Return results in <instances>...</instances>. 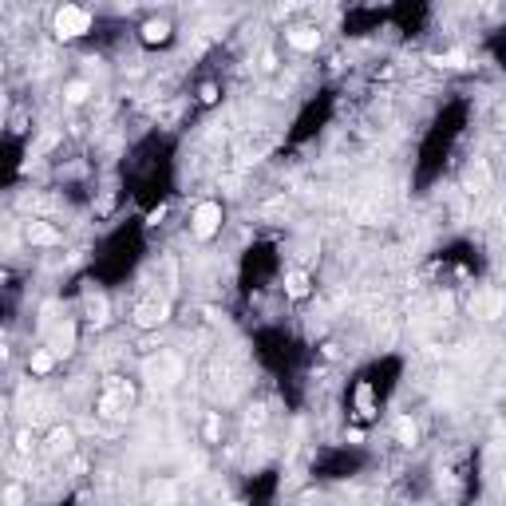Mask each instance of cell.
Masks as SVG:
<instances>
[{
    "instance_id": "6da1fadb",
    "label": "cell",
    "mask_w": 506,
    "mask_h": 506,
    "mask_svg": "<svg viewBox=\"0 0 506 506\" xmlns=\"http://www.w3.org/2000/svg\"><path fill=\"white\" fill-rule=\"evenodd\" d=\"M52 28H55L60 40H80V36L91 32V12H87V8H75V4H64V8L55 12Z\"/></svg>"
},
{
    "instance_id": "7a4b0ae2",
    "label": "cell",
    "mask_w": 506,
    "mask_h": 506,
    "mask_svg": "<svg viewBox=\"0 0 506 506\" xmlns=\"http://www.w3.org/2000/svg\"><path fill=\"white\" fill-rule=\"evenodd\" d=\"M222 202H198L194 206V214H190V230H194V237H214V233L222 230Z\"/></svg>"
},
{
    "instance_id": "3957f363",
    "label": "cell",
    "mask_w": 506,
    "mask_h": 506,
    "mask_svg": "<svg viewBox=\"0 0 506 506\" xmlns=\"http://www.w3.org/2000/svg\"><path fill=\"white\" fill-rule=\"evenodd\" d=\"M147 380H151L154 388H170V383H178L182 380V360L170 356V352H159L151 364H147Z\"/></svg>"
},
{
    "instance_id": "277c9868",
    "label": "cell",
    "mask_w": 506,
    "mask_h": 506,
    "mask_svg": "<svg viewBox=\"0 0 506 506\" xmlns=\"http://www.w3.org/2000/svg\"><path fill=\"white\" fill-rule=\"evenodd\" d=\"M166 313H170V305L159 301V297H151V301H138L135 305V325L138 329H159L166 320Z\"/></svg>"
},
{
    "instance_id": "5b68a950",
    "label": "cell",
    "mask_w": 506,
    "mask_h": 506,
    "mask_svg": "<svg viewBox=\"0 0 506 506\" xmlns=\"http://www.w3.org/2000/svg\"><path fill=\"white\" fill-rule=\"evenodd\" d=\"M285 40H289V48H297V52H316V44H320V32L301 24V28H289Z\"/></svg>"
},
{
    "instance_id": "8992f818",
    "label": "cell",
    "mask_w": 506,
    "mask_h": 506,
    "mask_svg": "<svg viewBox=\"0 0 506 506\" xmlns=\"http://www.w3.org/2000/svg\"><path fill=\"white\" fill-rule=\"evenodd\" d=\"M24 237L32 242V246H55V242H60V230H52L48 222H28Z\"/></svg>"
},
{
    "instance_id": "52a82bcc",
    "label": "cell",
    "mask_w": 506,
    "mask_h": 506,
    "mask_svg": "<svg viewBox=\"0 0 506 506\" xmlns=\"http://www.w3.org/2000/svg\"><path fill=\"white\" fill-rule=\"evenodd\" d=\"M475 313H479L482 320H494V316L503 313V297H498V293H479V297H475Z\"/></svg>"
},
{
    "instance_id": "ba28073f",
    "label": "cell",
    "mask_w": 506,
    "mask_h": 506,
    "mask_svg": "<svg viewBox=\"0 0 506 506\" xmlns=\"http://www.w3.org/2000/svg\"><path fill=\"white\" fill-rule=\"evenodd\" d=\"M285 293L293 297V301H301V297H309V273H301V269H293V273H285Z\"/></svg>"
},
{
    "instance_id": "9c48e42d",
    "label": "cell",
    "mask_w": 506,
    "mask_h": 506,
    "mask_svg": "<svg viewBox=\"0 0 506 506\" xmlns=\"http://www.w3.org/2000/svg\"><path fill=\"white\" fill-rule=\"evenodd\" d=\"M170 40V24L166 20H147L143 24V44H166Z\"/></svg>"
},
{
    "instance_id": "30bf717a",
    "label": "cell",
    "mask_w": 506,
    "mask_h": 506,
    "mask_svg": "<svg viewBox=\"0 0 506 506\" xmlns=\"http://www.w3.org/2000/svg\"><path fill=\"white\" fill-rule=\"evenodd\" d=\"M71 344H75V329H71V325H60L48 348H52L55 356H68V352H71Z\"/></svg>"
},
{
    "instance_id": "8fae6325",
    "label": "cell",
    "mask_w": 506,
    "mask_h": 506,
    "mask_svg": "<svg viewBox=\"0 0 506 506\" xmlns=\"http://www.w3.org/2000/svg\"><path fill=\"white\" fill-rule=\"evenodd\" d=\"M91 96V83L87 80H71V83H64V99H68L71 107H80L83 99Z\"/></svg>"
},
{
    "instance_id": "7c38bea8",
    "label": "cell",
    "mask_w": 506,
    "mask_h": 506,
    "mask_svg": "<svg viewBox=\"0 0 506 506\" xmlns=\"http://www.w3.org/2000/svg\"><path fill=\"white\" fill-rule=\"evenodd\" d=\"M52 364H55V352H52V348H40V352H32V360H28V368L36 372V376L52 372Z\"/></svg>"
},
{
    "instance_id": "4fadbf2b",
    "label": "cell",
    "mask_w": 506,
    "mask_h": 506,
    "mask_svg": "<svg viewBox=\"0 0 506 506\" xmlns=\"http://www.w3.org/2000/svg\"><path fill=\"white\" fill-rule=\"evenodd\" d=\"M87 320L91 325H107V301L103 297H87Z\"/></svg>"
},
{
    "instance_id": "5bb4252c",
    "label": "cell",
    "mask_w": 506,
    "mask_h": 506,
    "mask_svg": "<svg viewBox=\"0 0 506 506\" xmlns=\"http://www.w3.org/2000/svg\"><path fill=\"white\" fill-rule=\"evenodd\" d=\"M71 439H75V435H71L68 427H55V431H52V451L55 455H60V451H71Z\"/></svg>"
},
{
    "instance_id": "9a60e30c",
    "label": "cell",
    "mask_w": 506,
    "mask_h": 506,
    "mask_svg": "<svg viewBox=\"0 0 506 506\" xmlns=\"http://www.w3.org/2000/svg\"><path fill=\"white\" fill-rule=\"evenodd\" d=\"M435 64H439V68H467V55L463 52H447V55H435Z\"/></svg>"
},
{
    "instance_id": "2e32d148",
    "label": "cell",
    "mask_w": 506,
    "mask_h": 506,
    "mask_svg": "<svg viewBox=\"0 0 506 506\" xmlns=\"http://www.w3.org/2000/svg\"><path fill=\"white\" fill-rule=\"evenodd\" d=\"M4 506H24V491H20L16 482H8V487H4Z\"/></svg>"
},
{
    "instance_id": "e0dca14e",
    "label": "cell",
    "mask_w": 506,
    "mask_h": 506,
    "mask_svg": "<svg viewBox=\"0 0 506 506\" xmlns=\"http://www.w3.org/2000/svg\"><path fill=\"white\" fill-rule=\"evenodd\" d=\"M396 435L404 439V443H415V424H411V419H399V427H396Z\"/></svg>"
},
{
    "instance_id": "ac0fdd59",
    "label": "cell",
    "mask_w": 506,
    "mask_h": 506,
    "mask_svg": "<svg viewBox=\"0 0 506 506\" xmlns=\"http://www.w3.org/2000/svg\"><path fill=\"white\" fill-rule=\"evenodd\" d=\"M218 431H222V419H218V415H210V419H206V439L214 443V439H218Z\"/></svg>"
},
{
    "instance_id": "d6986e66",
    "label": "cell",
    "mask_w": 506,
    "mask_h": 506,
    "mask_svg": "<svg viewBox=\"0 0 506 506\" xmlns=\"http://www.w3.org/2000/svg\"><path fill=\"white\" fill-rule=\"evenodd\" d=\"M16 451H20V455L32 451V435H28V431H20V439H16Z\"/></svg>"
},
{
    "instance_id": "ffe728a7",
    "label": "cell",
    "mask_w": 506,
    "mask_h": 506,
    "mask_svg": "<svg viewBox=\"0 0 506 506\" xmlns=\"http://www.w3.org/2000/svg\"><path fill=\"white\" fill-rule=\"evenodd\" d=\"M230 506H246V503H230Z\"/></svg>"
}]
</instances>
